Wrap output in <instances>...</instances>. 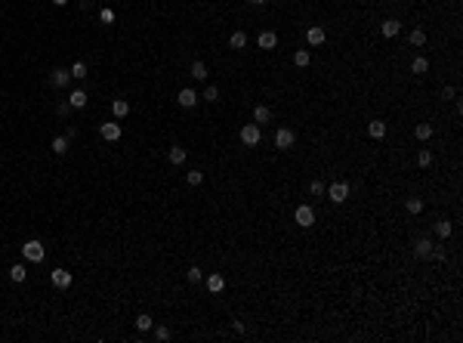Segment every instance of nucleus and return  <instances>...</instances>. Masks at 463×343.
<instances>
[{"mask_svg": "<svg viewBox=\"0 0 463 343\" xmlns=\"http://www.w3.org/2000/svg\"><path fill=\"white\" fill-rule=\"evenodd\" d=\"M22 257L28 263H40L47 257V250H44V245H40L37 238H31V241H25V245H22Z\"/></svg>", "mask_w": 463, "mask_h": 343, "instance_id": "1", "label": "nucleus"}, {"mask_svg": "<svg viewBox=\"0 0 463 343\" xmlns=\"http://www.w3.org/2000/svg\"><path fill=\"white\" fill-rule=\"evenodd\" d=\"M238 136H241L244 146H259V139H263V130H259V124H244Z\"/></svg>", "mask_w": 463, "mask_h": 343, "instance_id": "2", "label": "nucleus"}, {"mask_svg": "<svg viewBox=\"0 0 463 343\" xmlns=\"http://www.w3.org/2000/svg\"><path fill=\"white\" fill-rule=\"evenodd\" d=\"M293 142H297V133H293L290 127H281V130H275V148L287 152V148H293Z\"/></svg>", "mask_w": 463, "mask_h": 343, "instance_id": "3", "label": "nucleus"}, {"mask_svg": "<svg viewBox=\"0 0 463 343\" xmlns=\"http://www.w3.org/2000/svg\"><path fill=\"white\" fill-rule=\"evenodd\" d=\"M99 136H102L105 142H117L124 136V127L117 121H108V124H99Z\"/></svg>", "mask_w": 463, "mask_h": 343, "instance_id": "4", "label": "nucleus"}, {"mask_svg": "<svg viewBox=\"0 0 463 343\" xmlns=\"http://www.w3.org/2000/svg\"><path fill=\"white\" fill-rule=\"evenodd\" d=\"M293 216H297V226H300V229H309V226H315V211H312L309 204H297Z\"/></svg>", "mask_w": 463, "mask_h": 343, "instance_id": "5", "label": "nucleus"}, {"mask_svg": "<svg viewBox=\"0 0 463 343\" xmlns=\"http://www.w3.org/2000/svg\"><path fill=\"white\" fill-rule=\"evenodd\" d=\"M324 195L331 198L334 204H343V201L349 198V186H346V182H334V186H327V189H324Z\"/></svg>", "mask_w": 463, "mask_h": 343, "instance_id": "6", "label": "nucleus"}, {"mask_svg": "<svg viewBox=\"0 0 463 343\" xmlns=\"http://www.w3.org/2000/svg\"><path fill=\"white\" fill-rule=\"evenodd\" d=\"M49 83L59 87V90L68 87V83H71V71H68V68H53V71H49Z\"/></svg>", "mask_w": 463, "mask_h": 343, "instance_id": "7", "label": "nucleus"}, {"mask_svg": "<svg viewBox=\"0 0 463 343\" xmlns=\"http://www.w3.org/2000/svg\"><path fill=\"white\" fill-rule=\"evenodd\" d=\"M49 278H53V284H56L59 291H65V288H71L74 275H71V272H65V269H53V272H49Z\"/></svg>", "mask_w": 463, "mask_h": 343, "instance_id": "8", "label": "nucleus"}, {"mask_svg": "<svg viewBox=\"0 0 463 343\" xmlns=\"http://www.w3.org/2000/svg\"><path fill=\"white\" fill-rule=\"evenodd\" d=\"M207 291L210 294H223L225 291V275L223 272H210L207 275Z\"/></svg>", "mask_w": 463, "mask_h": 343, "instance_id": "9", "label": "nucleus"}, {"mask_svg": "<svg viewBox=\"0 0 463 343\" xmlns=\"http://www.w3.org/2000/svg\"><path fill=\"white\" fill-rule=\"evenodd\" d=\"M324 40H327V34H324L321 25H312V28L306 31V44H309V47H321Z\"/></svg>", "mask_w": 463, "mask_h": 343, "instance_id": "10", "label": "nucleus"}, {"mask_svg": "<svg viewBox=\"0 0 463 343\" xmlns=\"http://www.w3.org/2000/svg\"><path fill=\"white\" fill-rule=\"evenodd\" d=\"M198 99H201V96L195 93V90H192V87H185V90H179V96H176V102H179L182 108H195V105H198Z\"/></svg>", "mask_w": 463, "mask_h": 343, "instance_id": "11", "label": "nucleus"}, {"mask_svg": "<svg viewBox=\"0 0 463 343\" xmlns=\"http://www.w3.org/2000/svg\"><path fill=\"white\" fill-rule=\"evenodd\" d=\"M414 250H417L420 260H429V257H432V250H435V245H432V238H420Z\"/></svg>", "mask_w": 463, "mask_h": 343, "instance_id": "12", "label": "nucleus"}, {"mask_svg": "<svg viewBox=\"0 0 463 343\" xmlns=\"http://www.w3.org/2000/svg\"><path fill=\"white\" fill-rule=\"evenodd\" d=\"M185 158H189V152H185L182 146H173L170 152H167V161H170L173 167H179V164H185Z\"/></svg>", "mask_w": 463, "mask_h": 343, "instance_id": "13", "label": "nucleus"}, {"mask_svg": "<svg viewBox=\"0 0 463 343\" xmlns=\"http://www.w3.org/2000/svg\"><path fill=\"white\" fill-rule=\"evenodd\" d=\"M256 44H259V49H275L278 47V34L275 31H263V34L256 37Z\"/></svg>", "mask_w": 463, "mask_h": 343, "instance_id": "14", "label": "nucleus"}, {"mask_svg": "<svg viewBox=\"0 0 463 343\" xmlns=\"http://www.w3.org/2000/svg\"><path fill=\"white\" fill-rule=\"evenodd\" d=\"M112 114L117 121H124L130 114V102H127V99H114V102H112Z\"/></svg>", "mask_w": 463, "mask_h": 343, "instance_id": "15", "label": "nucleus"}, {"mask_svg": "<svg viewBox=\"0 0 463 343\" xmlns=\"http://www.w3.org/2000/svg\"><path fill=\"white\" fill-rule=\"evenodd\" d=\"M269 121H272V108H269V105H256L254 108V124L263 127V124H269Z\"/></svg>", "mask_w": 463, "mask_h": 343, "instance_id": "16", "label": "nucleus"}, {"mask_svg": "<svg viewBox=\"0 0 463 343\" xmlns=\"http://www.w3.org/2000/svg\"><path fill=\"white\" fill-rule=\"evenodd\" d=\"M87 102H90V96H87V90H74V93L68 96V105H71V108H83V105H87Z\"/></svg>", "mask_w": 463, "mask_h": 343, "instance_id": "17", "label": "nucleus"}, {"mask_svg": "<svg viewBox=\"0 0 463 343\" xmlns=\"http://www.w3.org/2000/svg\"><path fill=\"white\" fill-rule=\"evenodd\" d=\"M367 136H370V139H383V136H386V124H383V121H370V124H367Z\"/></svg>", "mask_w": 463, "mask_h": 343, "instance_id": "18", "label": "nucleus"}, {"mask_svg": "<svg viewBox=\"0 0 463 343\" xmlns=\"http://www.w3.org/2000/svg\"><path fill=\"white\" fill-rule=\"evenodd\" d=\"M380 31H383V37H399V31H401V25L395 22V19H386L383 25H380Z\"/></svg>", "mask_w": 463, "mask_h": 343, "instance_id": "19", "label": "nucleus"}, {"mask_svg": "<svg viewBox=\"0 0 463 343\" xmlns=\"http://www.w3.org/2000/svg\"><path fill=\"white\" fill-rule=\"evenodd\" d=\"M414 136H417V142L432 139V124H417V127H414Z\"/></svg>", "mask_w": 463, "mask_h": 343, "instance_id": "20", "label": "nucleus"}, {"mask_svg": "<svg viewBox=\"0 0 463 343\" xmlns=\"http://www.w3.org/2000/svg\"><path fill=\"white\" fill-rule=\"evenodd\" d=\"M309 62H312V53H309V49H297V53H293V65H297V68H306Z\"/></svg>", "mask_w": 463, "mask_h": 343, "instance_id": "21", "label": "nucleus"}, {"mask_svg": "<svg viewBox=\"0 0 463 343\" xmlns=\"http://www.w3.org/2000/svg\"><path fill=\"white\" fill-rule=\"evenodd\" d=\"M432 229H435V235H439V238H448L451 232H454V226H451L448 220H435V226H432Z\"/></svg>", "mask_w": 463, "mask_h": 343, "instance_id": "22", "label": "nucleus"}, {"mask_svg": "<svg viewBox=\"0 0 463 343\" xmlns=\"http://www.w3.org/2000/svg\"><path fill=\"white\" fill-rule=\"evenodd\" d=\"M68 71H71V81H83V78H87V62H80V59H78Z\"/></svg>", "mask_w": 463, "mask_h": 343, "instance_id": "23", "label": "nucleus"}, {"mask_svg": "<svg viewBox=\"0 0 463 343\" xmlns=\"http://www.w3.org/2000/svg\"><path fill=\"white\" fill-rule=\"evenodd\" d=\"M229 47L232 49H244L247 47V34H244V31H235V34L229 37Z\"/></svg>", "mask_w": 463, "mask_h": 343, "instance_id": "24", "label": "nucleus"}, {"mask_svg": "<svg viewBox=\"0 0 463 343\" xmlns=\"http://www.w3.org/2000/svg\"><path fill=\"white\" fill-rule=\"evenodd\" d=\"M192 78H198V81H207V65L204 62H192Z\"/></svg>", "mask_w": 463, "mask_h": 343, "instance_id": "25", "label": "nucleus"}, {"mask_svg": "<svg viewBox=\"0 0 463 343\" xmlns=\"http://www.w3.org/2000/svg\"><path fill=\"white\" fill-rule=\"evenodd\" d=\"M68 142H71L68 136H56V139H53V152H56V155H65V152H68Z\"/></svg>", "mask_w": 463, "mask_h": 343, "instance_id": "26", "label": "nucleus"}, {"mask_svg": "<svg viewBox=\"0 0 463 343\" xmlns=\"http://www.w3.org/2000/svg\"><path fill=\"white\" fill-rule=\"evenodd\" d=\"M405 207H408V213H423V198H408L405 201Z\"/></svg>", "mask_w": 463, "mask_h": 343, "instance_id": "27", "label": "nucleus"}, {"mask_svg": "<svg viewBox=\"0 0 463 343\" xmlns=\"http://www.w3.org/2000/svg\"><path fill=\"white\" fill-rule=\"evenodd\" d=\"M429 164H432V152H429V148H420V152H417V167H423V170H426Z\"/></svg>", "mask_w": 463, "mask_h": 343, "instance_id": "28", "label": "nucleus"}, {"mask_svg": "<svg viewBox=\"0 0 463 343\" xmlns=\"http://www.w3.org/2000/svg\"><path fill=\"white\" fill-rule=\"evenodd\" d=\"M411 71H414V74H426L429 71V62L423 59V56H417V59L411 62Z\"/></svg>", "mask_w": 463, "mask_h": 343, "instance_id": "29", "label": "nucleus"}, {"mask_svg": "<svg viewBox=\"0 0 463 343\" xmlns=\"http://www.w3.org/2000/svg\"><path fill=\"white\" fill-rule=\"evenodd\" d=\"M25 275H28V272H25V263H16L13 269H10V278H13V281H25Z\"/></svg>", "mask_w": 463, "mask_h": 343, "instance_id": "30", "label": "nucleus"}, {"mask_svg": "<svg viewBox=\"0 0 463 343\" xmlns=\"http://www.w3.org/2000/svg\"><path fill=\"white\" fill-rule=\"evenodd\" d=\"M411 44H414V47H423V44H426V31H423V28H414V31H411Z\"/></svg>", "mask_w": 463, "mask_h": 343, "instance_id": "31", "label": "nucleus"}, {"mask_svg": "<svg viewBox=\"0 0 463 343\" xmlns=\"http://www.w3.org/2000/svg\"><path fill=\"white\" fill-rule=\"evenodd\" d=\"M136 328H139V331H151V328H155L151 315H139V319H136Z\"/></svg>", "mask_w": 463, "mask_h": 343, "instance_id": "32", "label": "nucleus"}, {"mask_svg": "<svg viewBox=\"0 0 463 343\" xmlns=\"http://www.w3.org/2000/svg\"><path fill=\"white\" fill-rule=\"evenodd\" d=\"M185 278H189L192 284H198L201 278H204V272H201V269H198V266H192V269H189V272H185Z\"/></svg>", "mask_w": 463, "mask_h": 343, "instance_id": "33", "label": "nucleus"}, {"mask_svg": "<svg viewBox=\"0 0 463 343\" xmlns=\"http://www.w3.org/2000/svg\"><path fill=\"white\" fill-rule=\"evenodd\" d=\"M185 180H189V186H201V182H204V173H201V170H189V177H185Z\"/></svg>", "mask_w": 463, "mask_h": 343, "instance_id": "34", "label": "nucleus"}, {"mask_svg": "<svg viewBox=\"0 0 463 343\" xmlns=\"http://www.w3.org/2000/svg\"><path fill=\"white\" fill-rule=\"evenodd\" d=\"M201 99H204V102H216V99H220V90H216V87H207Z\"/></svg>", "mask_w": 463, "mask_h": 343, "instance_id": "35", "label": "nucleus"}, {"mask_svg": "<svg viewBox=\"0 0 463 343\" xmlns=\"http://www.w3.org/2000/svg\"><path fill=\"white\" fill-rule=\"evenodd\" d=\"M309 192H312V195H324V182L321 180H312V182H309Z\"/></svg>", "mask_w": 463, "mask_h": 343, "instance_id": "36", "label": "nucleus"}, {"mask_svg": "<svg viewBox=\"0 0 463 343\" xmlns=\"http://www.w3.org/2000/svg\"><path fill=\"white\" fill-rule=\"evenodd\" d=\"M99 22H102V25H112V22H114V13H112V10H102V13H99Z\"/></svg>", "mask_w": 463, "mask_h": 343, "instance_id": "37", "label": "nucleus"}, {"mask_svg": "<svg viewBox=\"0 0 463 343\" xmlns=\"http://www.w3.org/2000/svg\"><path fill=\"white\" fill-rule=\"evenodd\" d=\"M155 337L158 340H170V328H155Z\"/></svg>", "mask_w": 463, "mask_h": 343, "instance_id": "38", "label": "nucleus"}, {"mask_svg": "<svg viewBox=\"0 0 463 343\" xmlns=\"http://www.w3.org/2000/svg\"><path fill=\"white\" fill-rule=\"evenodd\" d=\"M454 96H457V90H454V87H445L442 90V99H454Z\"/></svg>", "mask_w": 463, "mask_h": 343, "instance_id": "39", "label": "nucleus"}, {"mask_svg": "<svg viewBox=\"0 0 463 343\" xmlns=\"http://www.w3.org/2000/svg\"><path fill=\"white\" fill-rule=\"evenodd\" d=\"M232 328H235V331H238V334H244V331H247V325H244L241 319H235V322H232Z\"/></svg>", "mask_w": 463, "mask_h": 343, "instance_id": "40", "label": "nucleus"}, {"mask_svg": "<svg viewBox=\"0 0 463 343\" xmlns=\"http://www.w3.org/2000/svg\"><path fill=\"white\" fill-rule=\"evenodd\" d=\"M53 3H56V6H65V3H68V0H53Z\"/></svg>", "mask_w": 463, "mask_h": 343, "instance_id": "41", "label": "nucleus"}, {"mask_svg": "<svg viewBox=\"0 0 463 343\" xmlns=\"http://www.w3.org/2000/svg\"><path fill=\"white\" fill-rule=\"evenodd\" d=\"M250 3H254V6H263V3H266V0H250Z\"/></svg>", "mask_w": 463, "mask_h": 343, "instance_id": "42", "label": "nucleus"}]
</instances>
